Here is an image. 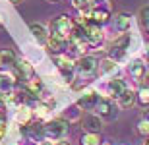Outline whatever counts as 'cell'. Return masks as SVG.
<instances>
[{"instance_id": "1", "label": "cell", "mask_w": 149, "mask_h": 145, "mask_svg": "<svg viewBox=\"0 0 149 145\" xmlns=\"http://www.w3.org/2000/svg\"><path fill=\"white\" fill-rule=\"evenodd\" d=\"M72 29H74V22L68 16H58L54 22L50 23V35H54V37H58L62 41L70 39Z\"/></svg>"}, {"instance_id": "2", "label": "cell", "mask_w": 149, "mask_h": 145, "mask_svg": "<svg viewBox=\"0 0 149 145\" xmlns=\"http://www.w3.org/2000/svg\"><path fill=\"white\" fill-rule=\"evenodd\" d=\"M66 132H68V122L64 118H54V120H50L49 124L43 126V134L49 139H60Z\"/></svg>"}, {"instance_id": "3", "label": "cell", "mask_w": 149, "mask_h": 145, "mask_svg": "<svg viewBox=\"0 0 149 145\" xmlns=\"http://www.w3.org/2000/svg\"><path fill=\"white\" fill-rule=\"evenodd\" d=\"M52 60H54L56 66L60 68V72L64 74L66 81H72V74H74V70H76V64H74L72 58L66 56V54H54V56H52Z\"/></svg>"}, {"instance_id": "4", "label": "cell", "mask_w": 149, "mask_h": 145, "mask_svg": "<svg viewBox=\"0 0 149 145\" xmlns=\"http://www.w3.org/2000/svg\"><path fill=\"white\" fill-rule=\"evenodd\" d=\"M97 68H99V62H97V58H93V56H83V58H79V60L76 62V70L81 76H93L95 72H97Z\"/></svg>"}, {"instance_id": "5", "label": "cell", "mask_w": 149, "mask_h": 145, "mask_svg": "<svg viewBox=\"0 0 149 145\" xmlns=\"http://www.w3.org/2000/svg\"><path fill=\"white\" fill-rule=\"evenodd\" d=\"M128 45H130V35H128V33H124L122 37H118V39L112 43V60H116V58L124 56Z\"/></svg>"}, {"instance_id": "6", "label": "cell", "mask_w": 149, "mask_h": 145, "mask_svg": "<svg viewBox=\"0 0 149 145\" xmlns=\"http://www.w3.org/2000/svg\"><path fill=\"white\" fill-rule=\"evenodd\" d=\"M95 110H97V116H105V118H112L116 116V112H114V106H112L111 101H107V99H99L97 101V105H95Z\"/></svg>"}, {"instance_id": "7", "label": "cell", "mask_w": 149, "mask_h": 145, "mask_svg": "<svg viewBox=\"0 0 149 145\" xmlns=\"http://www.w3.org/2000/svg\"><path fill=\"white\" fill-rule=\"evenodd\" d=\"M83 128L87 130V134H99L101 128H103V122L97 114H87L83 118Z\"/></svg>"}, {"instance_id": "8", "label": "cell", "mask_w": 149, "mask_h": 145, "mask_svg": "<svg viewBox=\"0 0 149 145\" xmlns=\"http://www.w3.org/2000/svg\"><path fill=\"white\" fill-rule=\"evenodd\" d=\"M97 101H99V95H97L95 91H87V93H83V95L77 99V106H79V108H95Z\"/></svg>"}, {"instance_id": "9", "label": "cell", "mask_w": 149, "mask_h": 145, "mask_svg": "<svg viewBox=\"0 0 149 145\" xmlns=\"http://www.w3.org/2000/svg\"><path fill=\"white\" fill-rule=\"evenodd\" d=\"M126 89H128V87H126V81H124V79H120V78L111 79V81H109V91H111V95L116 97V99H118V97H120Z\"/></svg>"}, {"instance_id": "10", "label": "cell", "mask_w": 149, "mask_h": 145, "mask_svg": "<svg viewBox=\"0 0 149 145\" xmlns=\"http://www.w3.org/2000/svg\"><path fill=\"white\" fill-rule=\"evenodd\" d=\"M29 29H31V35H33L35 39L41 43V45H45V43H47V39H49V33H47L45 25H41V23H31V25H29Z\"/></svg>"}, {"instance_id": "11", "label": "cell", "mask_w": 149, "mask_h": 145, "mask_svg": "<svg viewBox=\"0 0 149 145\" xmlns=\"http://www.w3.org/2000/svg\"><path fill=\"white\" fill-rule=\"evenodd\" d=\"M136 101H138L136 99V93L130 91V89H126L120 97H118V105H120V108H130V106H134Z\"/></svg>"}, {"instance_id": "12", "label": "cell", "mask_w": 149, "mask_h": 145, "mask_svg": "<svg viewBox=\"0 0 149 145\" xmlns=\"http://www.w3.org/2000/svg\"><path fill=\"white\" fill-rule=\"evenodd\" d=\"M91 22L93 23H97V25H101V23H105V22H109V12L105 10V8H93L91 10Z\"/></svg>"}, {"instance_id": "13", "label": "cell", "mask_w": 149, "mask_h": 145, "mask_svg": "<svg viewBox=\"0 0 149 145\" xmlns=\"http://www.w3.org/2000/svg\"><path fill=\"white\" fill-rule=\"evenodd\" d=\"M114 23H116V29L118 31H128L130 29V23H132V17H130V14H118L114 17Z\"/></svg>"}, {"instance_id": "14", "label": "cell", "mask_w": 149, "mask_h": 145, "mask_svg": "<svg viewBox=\"0 0 149 145\" xmlns=\"http://www.w3.org/2000/svg\"><path fill=\"white\" fill-rule=\"evenodd\" d=\"M130 74H132L136 79H141L145 74H147V68H145L143 62H132V64H130Z\"/></svg>"}, {"instance_id": "15", "label": "cell", "mask_w": 149, "mask_h": 145, "mask_svg": "<svg viewBox=\"0 0 149 145\" xmlns=\"http://www.w3.org/2000/svg\"><path fill=\"white\" fill-rule=\"evenodd\" d=\"M14 87V78L10 74H0V93H10Z\"/></svg>"}, {"instance_id": "16", "label": "cell", "mask_w": 149, "mask_h": 145, "mask_svg": "<svg viewBox=\"0 0 149 145\" xmlns=\"http://www.w3.org/2000/svg\"><path fill=\"white\" fill-rule=\"evenodd\" d=\"M27 91L31 95H41L43 93V81L39 78H31L27 79Z\"/></svg>"}, {"instance_id": "17", "label": "cell", "mask_w": 149, "mask_h": 145, "mask_svg": "<svg viewBox=\"0 0 149 145\" xmlns=\"http://www.w3.org/2000/svg\"><path fill=\"white\" fill-rule=\"evenodd\" d=\"M16 120L22 124V126L29 124V120H31V110H29L27 106H22V108L17 110V114H16Z\"/></svg>"}, {"instance_id": "18", "label": "cell", "mask_w": 149, "mask_h": 145, "mask_svg": "<svg viewBox=\"0 0 149 145\" xmlns=\"http://www.w3.org/2000/svg\"><path fill=\"white\" fill-rule=\"evenodd\" d=\"M0 60H2V64H6V66H14L17 62V58L12 50H2V52H0Z\"/></svg>"}, {"instance_id": "19", "label": "cell", "mask_w": 149, "mask_h": 145, "mask_svg": "<svg viewBox=\"0 0 149 145\" xmlns=\"http://www.w3.org/2000/svg\"><path fill=\"white\" fill-rule=\"evenodd\" d=\"M62 45H64V41H62V39L54 37V35H49V39H47V46H49L52 52H58V50L62 49Z\"/></svg>"}, {"instance_id": "20", "label": "cell", "mask_w": 149, "mask_h": 145, "mask_svg": "<svg viewBox=\"0 0 149 145\" xmlns=\"http://www.w3.org/2000/svg\"><path fill=\"white\" fill-rule=\"evenodd\" d=\"M81 145H101V135L99 134H85L81 137Z\"/></svg>"}, {"instance_id": "21", "label": "cell", "mask_w": 149, "mask_h": 145, "mask_svg": "<svg viewBox=\"0 0 149 145\" xmlns=\"http://www.w3.org/2000/svg\"><path fill=\"white\" fill-rule=\"evenodd\" d=\"M116 68V62L112 60V58H105V60L101 62V72L103 74H109V72H112Z\"/></svg>"}, {"instance_id": "22", "label": "cell", "mask_w": 149, "mask_h": 145, "mask_svg": "<svg viewBox=\"0 0 149 145\" xmlns=\"http://www.w3.org/2000/svg\"><path fill=\"white\" fill-rule=\"evenodd\" d=\"M136 99L141 105H149V87H139V93L136 95Z\"/></svg>"}, {"instance_id": "23", "label": "cell", "mask_w": 149, "mask_h": 145, "mask_svg": "<svg viewBox=\"0 0 149 145\" xmlns=\"http://www.w3.org/2000/svg\"><path fill=\"white\" fill-rule=\"evenodd\" d=\"M138 132L141 135H147V137H149V122H147V120H141V122L138 124Z\"/></svg>"}, {"instance_id": "24", "label": "cell", "mask_w": 149, "mask_h": 145, "mask_svg": "<svg viewBox=\"0 0 149 145\" xmlns=\"http://www.w3.org/2000/svg\"><path fill=\"white\" fill-rule=\"evenodd\" d=\"M139 17H141V23L143 25H149V6H145L143 10L139 12Z\"/></svg>"}, {"instance_id": "25", "label": "cell", "mask_w": 149, "mask_h": 145, "mask_svg": "<svg viewBox=\"0 0 149 145\" xmlns=\"http://www.w3.org/2000/svg\"><path fill=\"white\" fill-rule=\"evenodd\" d=\"M4 134H6V120L0 116V137H2Z\"/></svg>"}, {"instance_id": "26", "label": "cell", "mask_w": 149, "mask_h": 145, "mask_svg": "<svg viewBox=\"0 0 149 145\" xmlns=\"http://www.w3.org/2000/svg\"><path fill=\"white\" fill-rule=\"evenodd\" d=\"M143 120H147V122H149V108H145V110H143Z\"/></svg>"}, {"instance_id": "27", "label": "cell", "mask_w": 149, "mask_h": 145, "mask_svg": "<svg viewBox=\"0 0 149 145\" xmlns=\"http://www.w3.org/2000/svg\"><path fill=\"white\" fill-rule=\"evenodd\" d=\"M145 62L149 64V46H147V50H145Z\"/></svg>"}, {"instance_id": "28", "label": "cell", "mask_w": 149, "mask_h": 145, "mask_svg": "<svg viewBox=\"0 0 149 145\" xmlns=\"http://www.w3.org/2000/svg\"><path fill=\"white\" fill-rule=\"evenodd\" d=\"M54 145H70L68 141H58V143H54Z\"/></svg>"}, {"instance_id": "29", "label": "cell", "mask_w": 149, "mask_h": 145, "mask_svg": "<svg viewBox=\"0 0 149 145\" xmlns=\"http://www.w3.org/2000/svg\"><path fill=\"white\" fill-rule=\"evenodd\" d=\"M47 2H58V0H47Z\"/></svg>"}, {"instance_id": "30", "label": "cell", "mask_w": 149, "mask_h": 145, "mask_svg": "<svg viewBox=\"0 0 149 145\" xmlns=\"http://www.w3.org/2000/svg\"><path fill=\"white\" fill-rule=\"evenodd\" d=\"M12 2H19V0H12Z\"/></svg>"}, {"instance_id": "31", "label": "cell", "mask_w": 149, "mask_h": 145, "mask_svg": "<svg viewBox=\"0 0 149 145\" xmlns=\"http://www.w3.org/2000/svg\"><path fill=\"white\" fill-rule=\"evenodd\" d=\"M147 33H149V25H147Z\"/></svg>"}, {"instance_id": "32", "label": "cell", "mask_w": 149, "mask_h": 145, "mask_svg": "<svg viewBox=\"0 0 149 145\" xmlns=\"http://www.w3.org/2000/svg\"><path fill=\"white\" fill-rule=\"evenodd\" d=\"M41 145H49V143H41Z\"/></svg>"}, {"instance_id": "33", "label": "cell", "mask_w": 149, "mask_h": 145, "mask_svg": "<svg viewBox=\"0 0 149 145\" xmlns=\"http://www.w3.org/2000/svg\"><path fill=\"white\" fill-rule=\"evenodd\" d=\"M145 145H149V139H147V143H145Z\"/></svg>"}, {"instance_id": "34", "label": "cell", "mask_w": 149, "mask_h": 145, "mask_svg": "<svg viewBox=\"0 0 149 145\" xmlns=\"http://www.w3.org/2000/svg\"><path fill=\"white\" fill-rule=\"evenodd\" d=\"M0 23H2V17H0Z\"/></svg>"}, {"instance_id": "35", "label": "cell", "mask_w": 149, "mask_h": 145, "mask_svg": "<svg viewBox=\"0 0 149 145\" xmlns=\"http://www.w3.org/2000/svg\"><path fill=\"white\" fill-rule=\"evenodd\" d=\"M0 66H2V60H0Z\"/></svg>"}]
</instances>
